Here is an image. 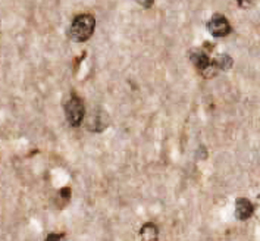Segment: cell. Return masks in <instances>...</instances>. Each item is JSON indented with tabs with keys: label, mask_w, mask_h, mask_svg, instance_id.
I'll return each instance as SVG.
<instances>
[{
	"label": "cell",
	"mask_w": 260,
	"mask_h": 241,
	"mask_svg": "<svg viewBox=\"0 0 260 241\" xmlns=\"http://www.w3.org/2000/svg\"><path fill=\"white\" fill-rule=\"evenodd\" d=\"M94 27H96V21L93 18V15L82 14L78 15L69 28V36L74 41L78 43H84L87 41L94 33Z\"/></svg>",
	"instance_id": "1"
},
{
	"label": "cell",
	"mask_w": 260,
	"mask_h": 241,
	"mask_svg": "<svg viewBox=\"0 0 260 241\" xmlns=\"http://www.w3.org/2000/svg\"><path fill=\"white\" fill-rule=\"evenodd\" d=\"M65 115L68 119L71 127H80L84 115H85V109H84V103L81 102L80 97L72 96L65 105Z\"/></svg>",
	"instance_id": "2"
},
{
	"label": "cell",
	"mask_w": 260,
	"mask_h": 241,
	"mask_svg": "<svg viewBox=\"0 0 260 241\" xmlns=\"http://www.w3.org/2000/svg\"><path fill=\"white\" fill-rule=\"evenodd\" d=\"M207 29L213 37H225L231 33V25L225 16L216 14L207 22Z\"/></svg>",
	"instance_id": "3"
},
{
	"label": "cell",
	"mask_w": 260,
	"mask_h": 241,
	"mask_svg": "<svg viewBox=\"0 0 260 241\" xmlns=\"http://www.w3.org/2000/svg\"><path fill=\"white\" fill-rule=\"evenodd\" d=\"M253 215V203L246 199L240 197L235 201V218L238 221H247Z\"/></svg>",
	"instance_id": "4"
},
{
	"label": "cell",
	"mask_w": 260,
	"mask_h": 241,
	"mask_svg": "<svg viewBox=\"0 0 260 241\" xmlns=\"http://www.w3.org/2000/svg\"><path fill=\"white\" fill-rule=\"evenodd\" d=\"M190 59H191V62L196 65V68H197L200 72H203L206 68L212 64V61L209 59V56H207L203 50H194V52H191Z\"/></svg>",
	"instance_id": "5"
},
{
	"label": "cell",
	"mask_w": 260,
	"mask_h": 241,
	"mask_svg": "<svg viewBox=\"0 0 260 241\" xmlns=\"http://www.w3.org/2000/svg\"><path fill=\"white\" fill-rule=\"evenodd\" d=\"M140 237L143 241H156L159 237V231L157 227L153 224H146L140 231Z\"/></svg>",
	"instance_id": "6"
},
{
	"label": "cell",
	"mask_w": 260,
	"mask_h": 241,
	"mask_svg": "<svg viewBox=\"0 0 260 241\" xmlns=\"http://www.w3.org/2000/svg\"><path fill=\"white\" fill-rule=\"evenodd\" d=\"M215 67L218 68V71H228L230 68L233 67V57L228 54H219L215 61H213Z\"/></svg>",
	"instance_id": "7"
},
{
	"label": "cell",
	"mask_w": 260,
	"mask_h": 241,
	"mask_svg": "<svg viewBox=\"0 0 260 241\" xmlns=\"http://www.w3.org/2000/svg\"><path fill=\"white\" fill-rule=\"evenodd\" d=\"M253 215L256 216V219L260 222V196L257 197L256 204H253Z\"/></svg>",
	"instance_id": "8"
},
{
	"label": "cell",
	"mask_w": 260,
	"mask_h": 241,
	"mask_svg": "<svg viewBox=\"0 0 260 241\" xmlns=\"http://www.w3.org/2000/svg\"><path fill=\"white\" fill-rule=\"evenodd\" d=\"M46 241H65V237L62 234H49Z\"/></svg>",
	"instance_id": "9"
},
{
	"label": "cell",
	"mask_w": 260,
	"mask_h": 241,
	"mask_svg": "<svg viewBox=\"0 0 260 241\" xmlns=\"http://www.w3.org/2000/svg\"><path fill=\"white\" fill-rule=\"evenodd\" d=\"M138 5H141L143 8H151L153 6V3H154V0H136Z\"/></svg>",
	"instance_id": "10"
},
{
	"label": "cell",
	"mask_w": 260,
	"mask_h": 241,
	"mask_svg": "<svg viewBox=\"0 0 260 241\" xmlns=\"http://www.w3.org/2000/svg\"><path fill=\"white\" fill-rule=\"evenodd\" d=\"M237 2H238V5H240L241 8H248V6L253 5L254 0H237Z\"/></svg>",
	"instance_id": "11"
}]
</instances>
